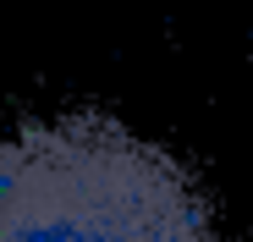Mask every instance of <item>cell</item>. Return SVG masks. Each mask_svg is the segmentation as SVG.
<instances>
[{
  "mask_svg": "<svg viewBox=\"0 0 253 242\" xmlns=\"http://www.w3.org/2000/svg\"><path fill=\"white\" fill-rule=\"evenodd\" d=\"M0 242H215L193 171L77 110L0 143Z\"/></svg>",
  "mask_w": 253,
  "mask_h": 242,
  "instance_id": "1",
  "label": "cell"
}]
</instances>
